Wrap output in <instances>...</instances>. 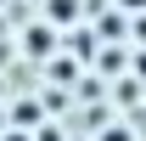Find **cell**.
Listing matches in <instances>:
<instances>
[{"label": "cell", "mask_w": 146, "mask_h": 141, "mask_svg": "<svg viewBox=\"0 0 146 141\" xmlns=\"http://www.w3.org/2000/svg\"><path fill=\"white\" fill-rule=\"evenodd\" d=\"M101 141H129V130H107V136H101Z\"/></svg>", "instance_id": "cell-1"}, {"label": "cell", "mask_w": 146, "mask_h": 141, "mask_svg": "<svg viewBox=\"0 0 146 141\" xmlns=\"http://www.w3.org/2000/svg\"><path fill=\"white\" fill-rule=\"evenodd\" d=\"M118 6H124V11H135V6H141V11H146V0H118Z\"/></svg>", "instance_id": "cell-2"}]
</instances>
